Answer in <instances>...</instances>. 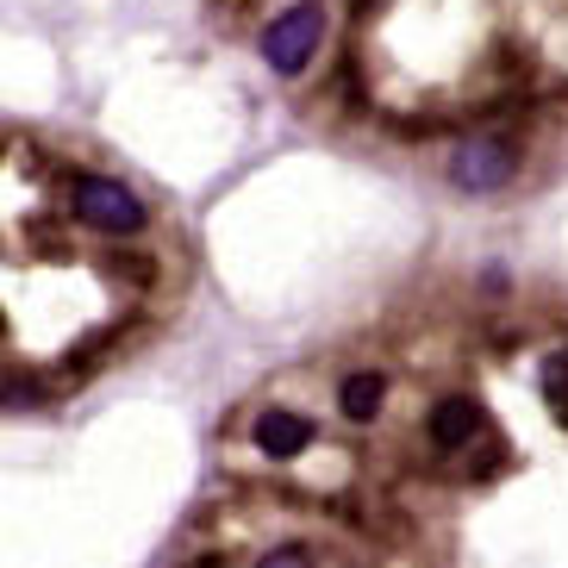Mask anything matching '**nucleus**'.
I'll list each match as a JSON object with an SVG mask.
<instances>
[{
  "label": "nucleus",
  "mask_w": 568,
  "mask_h": 568,
  "mask_svg": "<svg viewBox=\"0 0 568 568\" xmlns=\"http://www.w3.org/2000/svg\"><path fill=\"white\" fill-rule=\"evenodd\" d=\"M318 38H325V7H318V0H294L282 19H268V32H263L268 69H275V75H301V69L313 63Z\"/></svg>",
  "instance_id": "1"
},
{
  "label": "nucleus",
  "mask_w": 568,
  "mask_h": 568,
  "mask_svg": "<svg viewBox=\"0 0 568 568\" xmlns=\"http://www.w3.org/2000/svg\"><path fill=\"white\" fill-rule=\"evenodd\" d=\"M75 219L94 225V232L132 237V232H144V201H138L132 187L106 182V175H82V182H75Z\"/></svg>",
  "instance_id": "2"
},
{
  "label": "nucleus",
  "mask_w": 568,
  "mask_h": 568,
  "mask_svg": "<svg viewBox=\"0 0 568 568\" xmlns=\"http://www.w3.org/2000/svg\"><path fill=\"white\" fill-rule=\"evenodd\" d=\"M518 169V151L506 144V138H468V144H456L450 156V182L468 187V194H487V187H506Z\"/></svg>",
  "instance_id": "3"
},
{
  "label": "nucleus",
  "mask_w": 568,
  "mask_h": 568,
  "mask_svg": "<svg viewBox=\"0 0 568 568\" xmlns=\"http://www.w3.org/2000/svg\"><path fill=\"white\" fill-rule=\"evenodd\" d=\"M487 432V418L475 400H463V394H450V400H437L432 406V444L437 450H468L475 437Z\"/></svg>",
  "instance_id": "4"
},
{
  "label": "nucleus",
  "mask_w": 568,
  "mask_h": 568,
  "mask_svg": "<svg viewBox=\"0 0 568 568\" xmlns=\"http://www.w3.org/2000/svg\"><path fill=\"white\" fill-rule=\"evenodd\" d=\"M387 400V382H382V368H356L351 382L337 387V413L351 418V425H368V418L382 413Z\"/></svg>",
  "instance_id": "5"
},
{
  "label": "nucleus",
  "mask_w": 568,
  "mask_h": 568,
  "mask_svg": "<svg viewBox=\"0 0 568 568\" xmlns=\"http://www.w3.org/2000/svg\"><path fill=\"white\" fill-rule=\"evenodd\" d=\"M256 444H263L268 456H301L306 444H313V425H306L301 413H263L256 418Z\"/></svg>",
  "instance_id": "6"
},
{
  "label": "nucleus",
  "mask_w": 568,
  "mask_h": 568,
  "mask_svg": "<svg viewBox=\"0 0 568 568\" xmlns=\"http://www.w3.org/2000/svg\"><path fill=\"white\" fill-rule=\"evenodd\" d=\"M544 394H550V406H556V413L568 418V351L556 356L550 368H544Z\"/></svg>",
  "instance_id": "7"
},
{
  "label": "nucleus",
  "mask_w": 568,
  "mask_h": 568,
  "mask_svg": "<svg viewBox=\"0 0 568 568\" xmlns=\"http://www.w3.org/2000/svg\"><path fill=\"white\" fill-rule=\"evenodd\" d=\"M306 556H313L306 544H282V550H268V562H306Z\"/></svg>",
  "instance_id": "8"
},
{
  "label": "nucleus",
  "mask_w": 568,
  "mask_h": 568,
  "mask_svg": "<svg viewBox=\"0 0 568 568\" xmlns=\"http://www.w3.org/2000/svg\"><path fill=\"white\" fill-rule=\"evenodd\" d=\"M351 7H356V19H368L375 7H382V0H351Z\"/></svg>",
  "instance_id": "9"
}]
</instances>
